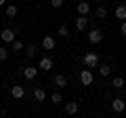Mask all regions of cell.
<instances>
[{"label":"cell","mask_w":126,"mask_h":118,"mask_svg":"<svg viewBox=\"0 0 126 118\" xmlns=\"http://www.w3.org/2000/svg\"><path fill=\"white\" fill-rule=\"evenodd\" d=\"M84 65H86V70L97 68V65H99V55L93 53V51H88V53L84 55Z\"/></svg>","instance_id":"obj_1"},{"label":"cell","mask_w":126,"mask_h":118,"mask_svg":"<svg viewBox=\"0 0 126 118\" xmlns=\"http://www.w3.org/2000/svg\"><path fill=\"white\" fill-rule=\"evenodd\" d=\"M93 80H94V76H93L90 70H82V72H80V82L84 86H90V84H93Z\"/></svg>","instance_id":"obj_2"},{"label":"cell","mask_w":126,"mask_h":118,"mask_svg":"<svg viewBox=\"0 0 126 118\" xmlns=\"http://www.w3.org/2000/svg\"><path fill=\"white\" fill-rule=\"evenodd\" d=\"M101 40H103L101 30H97V27H94V30H90V32H88V42H90V44H99Z\"/></svg>","instance_id":"obj_3"},{"label":"cell","mask_w":126,"mask_h":118,"mask_svg":"<svg viewBox=\"0 0 126 118\" xmlns=\"http://www.w3.org/2000/svg\"><path fill=\"white\" fill-rule=\"evenodd\" d=\"M0 38H2L4 42H13L15 40V30L13 27H4V30L0 32Z\"/></svg>","instance_id":"obj_4"},{"label":"cell","mask_w":126,"mask_h":118,"mask_svg":"<svg viewBox=\"0 0 126 118\" xmlns=\"http://www.w3.org/2000/svg\"><path fill=\"white\" fill-rule=\"evenodd\" d=\"M111 108H113V112L122 114V112L126 110V101H122L120 97H116V99H111Z\"/></svg>","instance_id":"obj_5"},{"label":"cell","mask_w":126,"mask_h":118,"mask_svg":"<svg viewBox=\"0 0 126 118\" xmlns=\"http://www.w3.org/2000/svg\"><path fill=\"white\" fill-rule=\"evenodd\" d=\"M38 68H40L42 72H48V70H53V59H50V57H42L40 61H38Z\"/></svg>","instance_id":"obj_6"},{"label":"cell","mask_w":126,"mask_h":118,"mask_svg":"<svg viewBox=\"0 0 126 118\" xmlns=\"http://www.w3.org/2000/svg\"><path fill=\"white\" fill-rule=\"evenodd\" d=\"M76 11H78L80 15H82V17H88V13H90V4L86 2V0H82V2H78Z\"/></svg>","instance_id":"obj_7"},{"label":"cell","mask_w":126,"mask_h":118,"mask_svg":"<svg viewBox=\"0 0 126 118\" xmlns=\"http://www.w3.org/2000/svg\"><path fill=\"white\" fill-rule=\"evenodd\" d=\"M11 95H13L15 99H21V97L25 95V89H23L21 84H13L11 86Z\"/></svg>","instance_id":"obj_8"},{"label":"cell","mask_w":126,"mask_h":118,"mask_svg":"<svg viewBox=\"0 0 126 118\" xmlns=\"http://www.w3.org/2000/svg\"><path fill=\"white\" fill-rule=\"evenodd\" d=\"M86 27H88V17H82V15H80V17L76 19V30L82 32V30H86Z\"/></svg>","instance_id":"obj_9"},{"label":"cell","mask_w":126,"mask_h":118,"mask_svg":"<svg viewBox=\"0 0 126 118\" xmlns=\"http://www.w3.org/2000/svg\"><path fill=\"white\" fill-rule=\"evenodd\" d=\"M42 46H44L46 51H53L55 49V38L53 36H44L42 38Z\"/></svg>","instance_id":"obj_10"},{"label":"cell","mask_w":126,"mask_h":118,"mask_svg":"<svg viewBox=\"0 0 126 118\" xmlns=\"http://www.w3.org/2000/svg\"><path fill=\"white\" fill-rule=\"evenodd\" d=\"M116 17L120 19V21H126V4H120V6H116Z\"/></svg>","instance_id":"obj_11"},{"label":"cell","mask_w":126,"mask_h":118,"mask_svg":"<svg viewBox=\"0 0 126 118\" xmlns=\"http://www.w3.org/2000/svg\"><path fill=\"white\" fill-rule=\"evenodd\" d=\"M65 110H67V114H69V116H76V114H78V110H80V105H78L76 101H69V103L65 105Z\"/></svg>","instance_id":"obj_12"},{"label":"cell","mask_w":126,"mask_h":118,"mask_svg":"<svg viewBox=\"0 0 126 118\" xmlns=\"http://www.w3.org/2000/svg\"><path fill=\"white\" fill-rule=\"evenodd\" d=\"M36 74H38V68H23V76H25L27 80L36 78Z\"/></svg>","instance_id":"obj_13"},{"label":"cell","mask_w":126,"mask_h":118,"mask_svg":"<svg viewBox=\"0 0 126 118\" xmlns=\"http://www.w3.org/2000/svg\"><path fill=\"white\" fill-rule=\"evenodd\" d=\"M111 86H113V89H122V86H126V82H124V78H122V76H116L111 80Z\"/></svg>","instance_id":"obj_14"},{"label":"cell","mask_w":126,"mask_h":118,"mask_svg":"<svg viewBox=\"0 0 126 118\" xmlns=\"http://www.w3.org/2000/svg\"><path fill=\"white\" fill-rule=\"evenodd\" d=\"M55 84H57V86H65V84H67V76L57 74V76H55Z\"/></svg>","instance_id":"obj_15"},{"label":"cell","mask_w":126,"mask_h":118,"mask_svg":"<svg viewBox=\"0 0 126 118\" xmlns=\"http://www.w3.org/2000/svg\"><path fill=\"white\" fill-rule=\"evenodd\" d=\"M34 99H36V101H44V99H46L44 89H36V91H34Z\"/></svg>","instance_id":"obj_16"},{"label":"cell","mask_w":126,"mask_h":118,"mask_svg":"<svg viewBox=\"0 0 126 118\" xmlns=\"http://www.w3.org/2000/svg\"><path fill=\"white\" fill-rule=\"evenodd\" d=\"M57 34H59L61 38H67V36H69V30H67V25H59Z\"/></svg>","instance_id":"obj_17"},{"label":"cell","mask_w":126,"mask_h":118,"mask_svg":"<svg viewBox=\"0 0 126 118\" xmlns=\"http://www.w3.org/2000/svg\"><path fill=\"white\" fill-rule=\"evenodd\" d=\"M94 15H97V19H105V17H107V9H105V6H99Z\"/></svg>","instance_id":"obj_18"},{"label":"cell","mask_w":126,"mask_h":118,"mask_svg":"<svg viewBox=\"0 0 126 118\" xmlns=\"http://www.w3.org/2000/svg\"><path fill=\"white\" fill-rule=\"evenodd\" d=\"M36 51H38L36 44H30V46L25 49V53H27V57H36Z\"/></svg>","instance_id":"obj_19"},{"label":"cell","mask_w":126,"mask_h":118,"mask_svg":"<svg viewBox=\"0 0 126 118\" xmlns=\"http://www.w3.org/2000/svg\"><path fill=\"white\" fill-rule=\"evenodd\" d=\"M15 15H17V6L9 4V6H6V17H15Z\"/></svg>","instance_id":"obj_20"},{"label":"cell","mask_w":126,"mask_h":118,"mask_svg":"<svg viewBox=\"0 0 126 118\" xmlns=\"http://www.w3.org/2000/svg\"><path fill=\"white\" fill-rule=\"evenodd\" d=\"M99 74H101V76H109V74H111V68H109V65H101V68H99Z\"/></svg>","instance_id":"obj_21"},{"label":"cell","mask_w":126,"mask_h":118,"mask_svg":"<svg viewBox=\"0 0 126 118\" xmlns=\"http://www.w3.org/2000/svg\"><path fill=\"white\" fill-rule=\"evenodd\" d=\"M11 49H13V51H23V44L19 40H13V42H11Z\"/></svg>","instance_id":"obj_22"},{"label":"cell","mask_w":126,"mask_h":118,"mask_svg":"<svg viewBox=\"0 0 126 118\" xmlns=\"http://www.w3.org/2000/svg\"><path fill=\"white\" fill-rule=\"evenodd\" d=\"M50 99H53L55 105H57V103H61V101H63V95H61V93H53V97H50Z\"/></svg>","instance_id":"obj_23"},{"label":"cell","mask_w":126,"mask_h":118,"mask_svg":"<svg viewBox=\"0 0 126 118\" xmlns=\"http://www.w3.org/2000/svg\"><path fill=\"white\" fill-rule=\"evenodd\" d=\"M6 57H9V51H6L4 46H0V59H2V61H4Z\"/></svg>","instance_id":"obj_24"},{"label":"cell","mask_w":126,"mask_h":118,"mask_svg":"<svg viewBox=\"0 0 126 118\" xmlns=\"http://www.w3.org/2000/svg\"><path fill=\"white\" fill-rule=\"evenodd\" d=\"M50 2V6H53V9H59V6L63 4V0H48Z\"/></svg>","instance_id":"obj_25"},{"label":"cell","mask_w":126,"mask_h":118,"mask_svg":"<svg viewBox=\"0 0 126 118\" xmlns=\"http://www.w3.org/2000/svg\"><path fill=\"white\" fill-rule=\"evenodd\" d=\"M120 34H122V36H126V21H122V27H120Z\"/></svg>","instance_id":"obj_26"},{"label":"cell","mask_w":126,"mask_h":118,"mask_svg":"<svg viewBox=\"0 0 126 118\" xmlns=\"http://www.w3.org/2000/svg\"><path fill=\"white\" fill-rule=\"evenodd\" d=\"M0 6H4V0H0Z\"/></svg>","instance_id":"obj_27"},{"label":"cell","mask_w":126,"mask_h":118,"mask_svg":"<svg viewBox=\"0 0 126 118\" xmlns=\"http://www.w3.org/2000/svg\"><path fill=\"white\" fill-rule=\"evenodd\" d=\"M0 95H2V93H0Z\"/></svg>","instance_id":"obj_28"},{"label":"cell","mask_w":126,"mask_h":118,"mask_svg":"<svg viewBox=\"0 0 126 118\" xmlns=\"http://www.w3.org/2000/svg\"><path fill=\"white\" fill-rule=\"evenodd\" d=\"M72 118H74V116H72Z\"/></svg>","instance_id":"obj_29"}]
</instances>
